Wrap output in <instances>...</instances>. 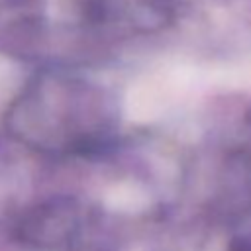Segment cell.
<instances>
[{"mask_svg":"<svg viewBox=\"0 0 251 251\" xmlns=\"http://www.w3.org/2000/svg\"><path fill=\"white\" fill-rule=\"evenodd\" d=\"M80 208L71 198H53L31 208L18 222L16 235L31 247L55 249L69 245L80 231Z\"/></svg>","mask_w":251,"mask_h":251,"instance_id":"cell-1","label":"cell"}]
</instances>
